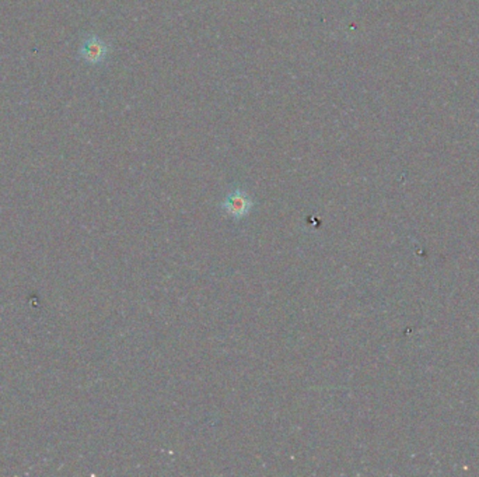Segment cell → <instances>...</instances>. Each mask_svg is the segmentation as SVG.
<instances>
[{
    "instance_id": "1",
    "label": "cell",
    "mask_w": 479,
    "mask_h": 477,
    "mask_svg": "<svg viewBox=\"0 0 479 477\" xmlns=\"http://www.w3.org/2000/svg\"><path fill=\"white\" fill-rule=\"evenodd\" d=\"M80 55L86 62L91 65H97L103 62L108 55V47L99 37H90L83 42L80 48Z\"/></svg>"
},
{
    "instance_id": "2",
    "label": "cell",
    "mask_w": 479,
    "mask_h": 477,
    "mask_svg": "<svg viewBox=\"0 0 479 477\" xmlns=\"http://www.w3.org/2000/svg\"><path fill=\"white\" fill-rule=\"evenodd\" d=\"M251 208H252V202L250 196L241 189H236L234 192H232L226 198L223 203V209L233 217H244L245 215L250 213Z\"/></svg>"
}]
</instances>
